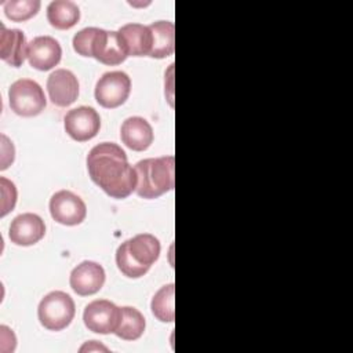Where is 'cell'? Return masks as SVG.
I'll return each mask as SVG.
<instances>
[{
  "label": "cell",
  "mask_w": 353,
  "mask_h": 353,
  "mask_svg": "<svg viewBox=\"0 0 353 353\" xmlns=\"http://www.w3.org/2000/svg\"><path fill=\"white\" fill-rule=\"evenodd\" d=\"M117 32L127 48L128 57H149L152 51V32L149 26L141 23H127Z\"/></svg>",
  "instance_id": "e0dca14e"
},
{
  "label": "cell",
  "mask_w": 353,
  "mask_h": 353,
  "mask_svg": "<svg viewBox=\"0 0 353 353\" xmlns=\"http://www.w3.org/2000/svg\"><path fill=\"white\" fill-rule=\"evenodd\" d=\"M8 102L11 110L22 117L37 116L47 105L43 88L30 79H19L10 85Z\"/></svg>",
  "instance_id": "8992f818"
},
{
  "label": "cell",
  "mask_w": 353,
  "mask_h": 353,
  "mask_svg": "<svg viewBox=\"0 0 353 353\" xmlns=\"http://www.w3.org/2000/svg\"><path fill=\"white\" fill-rule=\"evenodd\" d=\"M0 183H1V197H3V200H1V214L0 215L6 216L15 207L17 188H15L14 182L8 181L4 176L0 178Z\"/></svg>",
  "instance_id": "603a6c76"
},
{
  "label": "cell",
  "mask_w": 353,
  "mask_h": 353,
  "mask_svg": "<svg viewBox=\"0 0 353 353\" xmlns=\"http://www.w3.org/2000/svg\"><path fill=\"white\" fill-rule=\"evenodd\" d=\"M73 48L79 55L95 58L109 66L120 65L128 57L119 32L99 28H84L77 32L73 37Z\"/></svg>",
  "instance_id": "7a4b0ae2"
},
{
  "label": "cell",
  "mask_w": 353,
  "mask_h": 353,
  "mask_svg": "<svg viewBox=\"0 0 353 353\" xmlns=\"http://www.w3.org/2000/svg\"><path fill=\"white\" fill-rule=\"evenodd\" d=\"M146 323L143 314L131 306L120 307V321L114 335L124 341H135L142 336Z\"/></svg>",
  "instance_id": "ffe728a7"
},
{
  "label": "cell",
  "mask_w": 353,
  "mask_h": 353,
  "mask_svg": "<svg viewBox=\"0 0 353 353\" xmlns=\"http://www.w3.org/2000/svg\"><path fill=\"white\" fill-rule=\"evenodd\" d=\"M50 214L61 225L74 226L81 223L87 215L85 203L70 190H58L50 200Z\"/></svg>",
  "instance_id": "ba28073f"
},
{
  "label": "cell",
  "mask_w": 353,
  "mask_h": 353,
  "mask_svg": "<svg viewBox=\"0 0 353 353\" xmlns=\"http://www.w3.org/2000/svg\"><path fill=\"white\" fill-rule=\"evenodd\" d=\"M47 19L57 29H70L80 19V10L70 0H55L47 7Z\"/></svg>",
  "instance_id": "d6986e66"
},
{
  "label": "cell",
  "mask_w": 353,
  "mask_h": 353,
  "mask_svg": "<svg viewBox=\"0 0 353 353\" xmlns=\"http://www.w3.org/2000/svg\"><path fill=\"white\" fill-rule=\"evenodd\" d=\"M63 125L65 131L72 139L85 142L92 139L99 132L101 117L94 108L79 106L66 113Z\"/></svg>",
  "instance_id": "30bf717a"
},
{
  "label": "cell",
  "mask_w": 353,
  "mask_h": 353,
  "mask_svg": "<svg viewBox=\"0 0 353 353\" xmlns=\"http://www.w3.org/2000/svg\"><path fill=\"white\" fill-rule=\"evenodd\" d=\"M103 268L94 261H83L70 273L69 283L72 290L81 296L97 294L105 283Z\"/></svg>",
  "instance_id": "7c38bea8"
},
{
  "label": "cell",
  "mask_w": 353,
  "mask_h": 353,
  "mask_svg": "<svg viewBox=\"0 0 353 353\" xmlns=\"http://www.w3.org/2000/svg\"><path fill=\"white\" fill-rule=\"evenodd\" d=\"M0 58L10 66L19 68L28 58L26 37L19 29H7L0 25Z\"/></svg>",
  "instance_id": "9a60e30c"
},
{
  "label": "cell",
  "mask_w": 353,
  "mask_h": 353,
  "mask_svg": "<svg viewBox=\"0 0 353 353\" xmlns=\"http://www.w3.org/2000/svg\"><path fill=\"white\" fill-rule=\"evenodd\" d=\"M4 14L14 22H22L34 17L40 10L39 0H10L3 3Z\"/></svg>",
  "instance_id": "7402d4cb"
},
{
  "label": "cell",
  "mask_w": 353,
  "mask_h": 353,
  "mask_svg": "<svg viewBox=\"0 0 353 353\" xmlns=\"http://www.w3.org/2000/svg\"><path fill=\"white\" fill-rule=\"evenodd\" d=\"M131 79L127 73L114 70L103 73L95 85V99L106 109L121 106L130 97Z\"/></svg>",
  "instance_id": "52a82bcc"
},
{
  "label": "cell",
  "mask_w": 353,
  "mask_h": 353,
  "mask_svg": "<svg viewBox=\"0 0 353 353\" xmlns=\"http://www.w3.org/2000/svg\"><path fill=\"white\" fill-rule=\"evenodd\" d=\"M152 32V51L149 57L152 58H167L174 52L175 44V29L174 23L170 21H157L149 25Z\"/></svg>",
  "instance_id": "ac0fdd59"
},
{
  "label": "cell",
  "mask_w": 353,
  "mask_h": 353,
  "mask_svg": "<svg viewBox=\"0 0 353 353\" xmlns=\"http://www.w3.org/2000/svg\"><path fill=\"white\" fill-rule=\"evenodd\" d=\"M87 170L92 182L113 199H125L137 188L134 167L125 152L113 142H102L90 150Z\"/></svg>",
  "instance_id": "6da1fadb"
},
{
  "label": "cell",
  "mask_w": 353,
  "mask_h": 353,
  "mask_svg": "<svg viewBox=\"0 0 353 353\" xmlns=\"http://www.w3.org/2000/svg\"><path fill=\"white\" fill-rule=\"evenodd\" d=\"M174 168V156H161L138 161L134 165L137 174V194L150 200L172 190L175 185Z\"/></svg>",
  "instance_id": "277c9868"
},
{
  "label": "cell",
  "mask_w": 353,
  "mask_h": 353,
  "mask_svg": "<svg viewBox=\"0 0 353 353\" xmlns=\"http://www.w3.org/2000/svg\"><path fill=\"white\" fill-rule=\"evenodd\" d=\"M83 320L92 332L114 334L120 321V307L108 299H95L85 306Z\"/></svg>",
  "instance_id": "9c48e42d"
},
{
  "label": "cell",
  "mask_w": 353,
  "mask_h": 353,
  "mask_svg": "<svg viewBox=\"0 0 353 353\" xmlns=\"http://www.w3.org/2000/svg\"><path fill=\"white\" fill-rule=\"evenodd\" d=\"M46 234L44 221L33 212H25L11 221L8 237L11 243L22 247L39 243Z\"/></svg>",
  "instance_id": "8fae6325"
},
{
  "label": "cell",
  "mask_w": 353,
  "mask_h": 353,
  "mask_svg": "<svg viewBox=\"0 0 353 353\" xmlns=\"http://www.w3.org/2000/svg\"><path fill=\"white\" fill-rule=\"evenodd\" d=\"M76 313L74 301L63 291L48 292L39 303L37 316L40 324L50 331H61L66 328Z\"/></svg>",
  "instance_id": "5b68a950"
},
{
  "label": "cell",
  "mask_w": 353,
  "mask_h": 353,
  "mask_svg": "<svg viewBox=\"0 0 353 353\" xmlns=\"http://www.w3.org/2000/svg\"><path fill=\"white\" fill-rule=\"evenodd\" d=\"M62 57V48L58 40L51 36H37L28 47V61L37 70H50L57 66Z\"/></svg>",
  "instance_id": "4fadbf2b"
},
{
  "label": "cell",
  "mask_w": 353,
  "mask_h": 353,
  "mask_svg": "<svg viewBox=\"0 0 353 353\" xmlns=\"http://www.w3.org/2000/svg\"><path fill=\"white\" fill-rule=\"evenodd\" d=\"M120 137L123 143L135 152L146 150L154 138L153 128L149 121L139 116H132L123 121Z\"/></svg>",
  "instance_id": "2e32d148"
},
{
  "label": "cell",
  "mask_w": 353,
  "mask_h": 353,
  "mask_svg": "<svg viewBox=\"0 0 353 353\" xmlns=\"http://www.w3.org/2000/svg\"><path fill=\"white\" fill-rule=\"evenodd\" d=\"M160 241L150 233H141L121 243L116 251L119 270L130 277L138 279L148 273L150 266L159 259Z\"/></svg>",
  "instance_id": "3957f363"
},
{
  "label": "cell",
  "mask_w": 353,
  "mask_h": 353,
  "mask_svg": "<svg viewBox=\"0 0 353 353\" xmlns=\"http://www.w3.org/2000/svg\"><path fill=\"white\" fill-rule=\"evenodd\" d=\"M50 99L57 106H69L79 97L77 77L68 69H55L47 79Z\"/></svg>",
  "instance_id": "5bb4252c"
},
{
  "label": "cell",
  "mask_w": 353,
  "mask_h": 353,
  "mask_svg": "<svg viewBox=\"0 0 353 353\" xmlns=\"http://www.w3.org/2000/svg\"><path fill=\"white\" fill-rule=\"evenodd\" d=\"M174 294H175V285L167 284L163 285L152 298L150 309L153 316L163 321V323H171L175 319V310H174Z\"/></svg>",
  "instance_id": "44dd1931"
}]
</instances>
